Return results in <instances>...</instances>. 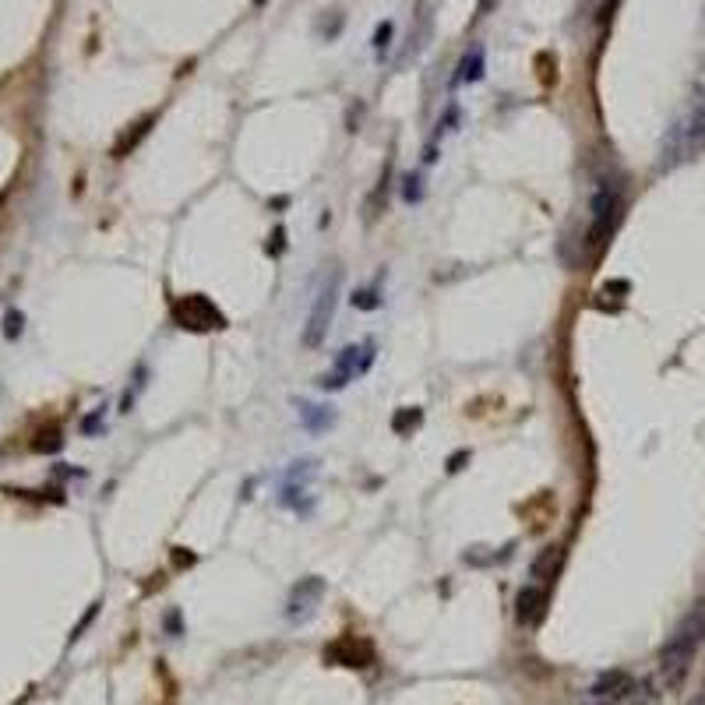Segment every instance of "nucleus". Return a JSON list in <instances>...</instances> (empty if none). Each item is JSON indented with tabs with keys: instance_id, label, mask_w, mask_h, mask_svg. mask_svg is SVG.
Returning a JSON list of instances; mask_svg holds the SVG:
<instances>
[{
	"instance_id": "nucleus-10",
	"label": "nucleus",
	"mask_w": 705,
	"mask_h": 705,
	"mask_svg": "<svg viewBox=\"0 0 705 705\" xmlns=\"http://www.w3.org/2000/svg\"><path fill=\"white\" fill-rule=\"evenodd\" d=\"M593 705H607V702H593Z\"/></svg>"
},
{
	"instance_id": "nucleus-9",
	"label": "nucleus",
	"mask_w": 705,
	"mask_h": 705,
	"mask_svg": "<svg viewBox=\"0 0 705 705\" xmlns=\"http://www.w3.org/2000/svg\"><path fill=\"white\" fill-rule=\"evenodd\" d=\"M691 705H705V695H698V698H695V702H691Z\"/></svg>"
},
{
	"instance_id": "nucleus-3",
	"label": "nucleus",
	"mask_w": 705,
	"mask_h": 705,
	"mask_svg": "<svg viewBox=\"0 0 705 705\" xmlns=\"http://www.w3.org/2000/svg\"><path fill=\"white\" fill-rule=\"evenodd\" d=\"M328 663H335V667H353V670H364L374 663V646L367 639H353V635H346V639L332 642V646L325 649Z\"/></svg>"
},
{
	"instance_id": "nucleus-5",
	"label": "nucleus",
	"mask_w": 705,
	"mask_h": 705,
	"mask_svg": "<svg viewBox=\"0 0 705 705\" xmlns=\"http://www.w3.org/2000/svg\"><path fill=\"white\" fill-rule=\"evenodd\" d=\"M628 674H624V670H607V674H600L593 681V695L600 698V695H610V698H617V695H624V691H628Z\"/></svg>"
},
{
	"instance_id": "nucleus-7",
	"label": "nucleus",
	"mask_w": 705,
	"mask_h": 705,
	"mask_svg": "<svg viewBox=\"0 0 705 705\" xmlns=\"http://www.w3.org/2000/svg\"><path fill=\"white\" fill-rule=\"evenodd\" d=\"M332 304H335V297L332 293H325V297H321V311L318 307H314V314H311V332H307V342H318L321 335H325V325H328V314H332Z\"/></svg>"
},
{
	"instance_id": "nucleus-1",
	"label": "nucleus",
	"mask_w": 705,
	"mask_h": 705,
	"mask_svg": "<svg viewBox=\"0 0 705 705\" xmlns=\"http://www.w3.org/2000/svg\"><path fill=\"white\" fill-rule=\"evenodd\" d=\"M702 642H705V600H698L695 607L684 614V621L677 624V631L670 635V642L660 653V670L670 688H677V684L688 677V667L698 649H702Z\"/></svg>"
},
{
	"instance_id": "nucleus-4",
	"label": "nucleus",
	"mask_w": 705,
	"mask_h": 705,
	"mask_svg": "<svg viewBox=\"0 0 705 705\" xmlns=\"http://www.w3.org/2000/svg\"><path fill=\"white\" fill-rule=\"evenodd\" d=\"M543 603H547V596H543L536 586L519 589V596H515V621L533 628V624L543 617Z\"/></svg>"
},
{
	"instance_id": "nucleus-6",
	"label": "nucleus",
	"mask_w": 705,
	"mask_h": 705,
	"mask_svg": "<svg viewBox=\"0 0 705 705\" xmlns=\"http://www.w3.org/2000/svg\"><path fill=\"white\" fill-rule=\"evenodd\" d=\"M561 547H550V550H543L540 557L533 561V579H540V582H547V579H554L557 575V568H561Z\"/></svg>"
},
{
	"instance_id": "nucleus-8",
	"label": "nucleus",
	"mask_w": 705,
	"mask_h": 705,
	"mask_svg": "<svg viewBox=\"0 0 705 705\" xmlns=\"http://www.w3.org/2000/svg\"><path fill=\"white\" fill-rule=\"evenodd\" d=\"M149 127H152V117H149V120H141V124H134V131H131V134H127V138H124V141H120L117 149H113V156H117V159H120V156H124V152H127V149H131L134 141H138V138H141V134L149 131Z\"/></svg>"
},
{
	"instance_id": "nucleus-2",
	"label": "nucleus",
	"mask_w": 705,
	"mask_h": 705,
	"mask_svg": "<svg viewBox=\"0 0 705 705\" xmlns=\"http://www.w3.org/2000/svg\"><path fill=\"white\" fill-rule=\"evenodd\" d=\"M173 321L184 325L187 332H212V328L223 325V314H219V307L208 297L191 293V297H180L177 304H173Z\"/></svg>"
}]
</instances>
